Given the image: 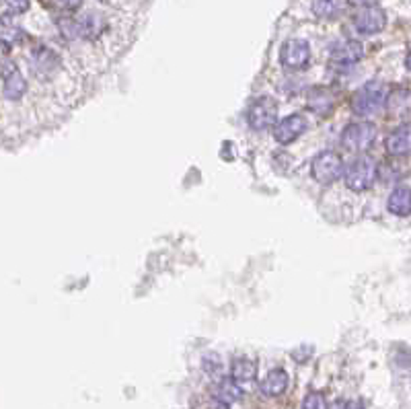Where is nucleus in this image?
<instances>
[{"instance_id": "nucleus-1", "label": "nucleus", "mask_w": 411, "mask_h": 409, "mask_svg": "<svg viewBox=\"0 0 411 409\" xmlns=\"http://www.w3.org/2000/svg\"><path fill=\"white\" fill-rule=\"evenodd\" d=\"M342 179H344L346 187L353 193L368 191L378 179V165H376L374 159H370L366 155L356 157L350 165H344Z\"/></svg>"}, {"instance_id": "nucleus-2", "label": "nucleus", "mask_w": 411, "mask_h": 409, "mask_svg": "<svg viewBox=\"0 0 411 409\" xmlns=\"http://www.w3.org/2000/svg\"><path fill=\"white\" fill-rule=\"evenodd\" d=\"M385 85L381 80H370L353 95L352 107L358 116H374L385 105Z\"/></svg>"}, {"instance_id": "nucleus-3", "label": "nucleus", "mask_w": 411, "mask_h": 409, "mask_svg": "<svg viewBox=\"0 0 411 409\" xmlns=\"http://www.w3.org/2000/svg\"><path fill=\"white\" fill-rule=\"evenodd\" d=\"M342 171H344V161L340 159V155L331 150H321L319 155H315L311 163L313 179L321 185L335 183L338 179H342Z\"/></svg>"}, {"instance_id": "nucleus-4", "label": "nucleus", "mask_w": 411, "mask_h": 409, "mask_svg": "<svg viewBox=\"0 0 411 409\" xmlns=\"http://www.w3.org/2000/svg\"><path fill=\"white\" fill-rule=\"evenodd\" d=\"M376 125L370 123V121H358L348 125L344 132H342V144L346 150H352V153H366L368 148H372V144L376 142Z\"/></svg>"}, {"instance_id": "nucleus-5", "label": "nucleus", "mask_w": 411, "mask_h": 409, "mask_svg": "<svg viewBox=\"0 0 411 409\" xmlns=\"http://www.w3.org/2000/svg\"><path fill=\"white\" fill-rule=\"evenodd\" d=\"M308 128V121L302 114H290V116L282 117L280 121H276L272 125V134H274V140L282 146H288L296 142Z\"/></svg>"}, {"instance_id": "nucleus-6", "label": "nucleus", "mask_w": 411, "mask_h": 409, "mask_svg": "<svg viewBox=\"0 0 411 409\" xmlns=\"http://www.w3.org/2000/svg\"><path fill=\"white\" fill-rule=\"evenodd\" d=\"M311 62V46L304 40H288L280 50V64L288 70H302Z\"/></svg>"}, {"instance_id": "nucleus-7", "label": "nucleus", "mask_w": 411, "mask_h": 409, "mask_svg": "<svg viewBox=\"0 0 411 409\" xmlns=\"http://www.w3.org/2000/svg\"><path fill=\"white\" fill-rule=\"evenodd\" d=\"M387 25V15L378 6H364L356 17H353V27L362 35H374L383 31Z\"/></svg>"}, {"instance_id": "nucleus-8", "label": "nucleus", "mask_w": 411, "mask_h": 409, "mask_svg": "<svg viewBox=\"0 0 411 409\" xmlns=\"http://www.w3.org/2000/svg\"><path fill=\"white\" fill-rule=\"evenodd\" d=\"M276 117H278V114H276V103L270 101V99H259V101H255L249 107V112H247V123H249L251 130L261 132V130H270L276 123Z\"/></svg>"}, {"instance_id": "nucleus-9", "label": "nucleus", "mask_w": 411, "mask_h": 409, "mask_svg": "<svg viewBox=\"0 0 411 409\" xmlns=\"http://www.w3.org/2000/svg\"><path fill=\"white\" fill-rule=\"evenodd\" d=\"M329 58L338 66H352L364 58V46L358 40H342L335 42L329 50Z\"/></svg>"}, {"instance_id": "nucleus-10", "label": "nucleus", "mask_w": 411, "mask_h": 409, "mask_svg": "<svg viewBox=\"0 0 411 409\" xmlns=\"http://www.w3.org/2000/svg\"><path fill=\"white\" fill-rule=\"evenodd\" d=\"M29 93V80L23 72H19V68L10 70L4 74L2 80V97L10 103H19L27 97Z\"/></svg>"}, {"instance_id": "nucleus-11", "label": "nucleus", "mask_w": 411, "mask_h": 409, "mask_svg": "<svg viewBox=\"0 0 411 409\" xmlns=\"http://www.w3.org/2000/svg\"><path fill=\"white\" fill-rule=\"evenodd\" d=\"M288 389V374L284 368H274L268 372V376L261 381L259 385V391L265 395V397H278L282 395L284 391Z\"/></svg>"}, {"instance_id": "nucleus-12", "label": "nucleus", "mask_w": 411, "mask_h": 409, "mask_svg": "<svg viewBox=\"0 0 411 409\" xmlns=\"http://www.w3.org/2000/svg\"><path fill=\"white\" fill-rule=\"evenodd\" d=\"M385 146H387V153L391 155V157H408L410 155V125L408 123H403L401 128H397L389 138H387V142H385Z\"/></svg>"}, {"instance_id": "nucleus-13", "label": "nucleus", "mask_w": 411, "mask_h": 409, "mask_svg": "<svg viewBox=\"0 0 411 409\" xmlns=\"http://www.w3.org/2000/svg\"><path fill=\"white\" fill-rule=\"evenodd\" d=\"M387 208L395 216H403V218L410 216V187L408 185L395 187L387 200Z\"/></svg>"}, {"instance_id": "nucleus-14", "label": "nucleus", "mask_w": 411, "mask_h": 409, "mask_svg": "<svg viewBox=\"0 0 411 409\" xmlns=\"http://www.w3.org/2000/svg\"><path fill=\"white\" fill-rule=\"evenodd\" d=\"M348 8V0H313L311 10L319 19H338Z\"/></svg>"}, {"instance_id": "nucleus-15", "label": "nucleus", "mask_w": 411, "mask_h": 409, "mask_svg": "<svg viewBox=\"0 0 411 409\" xmlns=\"http://www.w3.org/2000/svg\"><path fill=\"white\" fill-rule=\"evenodd\" d=\"M241 395H243V391H241V387H238V383H235L233 378H222L220 383H218V387H216V401L218 403H222V406H233L236 403L238 399H241Z\"/></svg>"}, {"instance_id": "nucleus-16", "label": "nucleus", "mask_w": 411, "mask_h": 409, "mask_svg": "<svg viewBox=\"0 0 411 409\" xmlns=\"http://www.w3.org/2000/svg\"><path fill=\"white\" fill-rule=\"evenodd\" d=\"M257 374V368H255V362L249 360V358H236L231 366V378L235 383H251Z\"/></svg>"}, {"instance_id": "nucleus-17", "label": "nucleus", "mask_w": 411, "mask_h": 409, "mask_svg": "<svg viewBox=\"0 0 411 409\" xmlns=\"http://www.w3.org/2000/svg\"><path fill=\"white\" fill-rule=\"evenodd\" d=\"M23 40V31L15 25H0V46L4 50L17 46Z\"/></svg>"}, {"instance_id": "nucleus-18", "label": "nucleus", "mask_w": 411, "mask_h": 409, "mask_svg": "<svg viewBox=\"0 0 411 409\" xmlns=\"http://www.w3.org/2000/svg\"><path fill=\"white\" fill-rule=\"evenodd\" d=\"M302 409H327V401L321 393H308L302 401Z\"/></svg>"}, {"instance_id": "nucleus-19", "label": "nucleus", "mask_w": 411, "mask_h": 409, "mask_svg": "<svg viewBox=\"0 0 411 409\" xmlns=\"http://www.w3.org/2000/svg\"><path fill=\"white\" fill-rule=\"evenodd\" d=\"M2 4L10 15H21L29 8L31 0H2Z\"/></svg>"}, {"instance_id": "nucleus-20", "label": "nucleus", "mask_w": 411, "mask_h": 409, "mask_svg": "<svg viewBox=\"0 0 411 409\" xmlns=\"http://www.w3.org/2000/svg\"><path fill=\"white\" fill-rule=\"evenodd\" d=\"M331 409H364L360 401H335Z\"/></svg>"}, {"instance_id": "nucleus-21", "label": "nucleus", "mask_w": 411, "mask_h": 409, "mask_svg": "<svg viewBox=\"0 0 411 409\" xmlns=\"http://www.w3.org/2000/svg\"><path fill=\"white\" fill-rule=\"evenodd\" d=\"M60 6H64V8H68V10H74V8H78L80 4H82V0H56Z\"/></svg>"}, {"instance_id": "nucleus-22", "label": "nucleus", "mask_w": 411, "mask_h": 409, "mask_svg": "<svg viewBox=\"0 0 411 409\" xmlns=\"http://www.w3.org/2000/svg\"><path fill=\"white\" fill-rule=\"evenodd\" d=\"M353 4H358V6H374L378 0H352Z\"/></svg>"}]
</instances>
